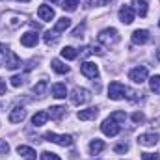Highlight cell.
Returning <instances> with one entry per match:
<instances>
[{
	"instance_id": "obj_1",
	"label": "cell",
	"mask_w": 160,
	"mask_h": 160,
	"mask_svg": "<svg viewBox=\"0 0 160 160\" xmlns=\"http://www.w3.org/2000/svg\"><path fill=\"white\" fill-rule=\"evenodd\" d=\"M45 138H47V142L58 143V145H62V147H69V145H73V138H71L69 134H56V132H47V134H45Z\"/></svg>"
},
{
	"instance_id": "obj_2",
	"label": "cell",
	"mask_w": 160,
	"mask_h": 160,
	"mask_svg": "<svg viewBox=\"0 0 160 160\" xmlns=\"http://www.w3.org/2000/svg\"><path fill=\"white\" fill-rule=\"evenodd\" d=\"M99 41H101L102 45H106V47L116 45V43L119 41V34H118L116 28H106V30H102V32L99 34Z\"/></svg>"
},
{
	"instance_id": "obj_3",
	"label": "cell",
	"mask_w": 160,
	"mask_h": 160,
	"mask_svg": "<svg viewBox=\"0 0 160 160\" xmlns=\"http://www.w3.org/2000/svg\"><path fill=\"white\" fill-rule=\"evenodd\" d=\"M125 93H127V88L118 82V80H114V82H110V86H108V97L112 99V101H119L125 97Z\"/></svg>"
},
{
	"instance_id": "obj_4",
	"label": "cell",
	"mask_w": 160,
	"mask_h": 160,
	"mask_svg": "<svg viewBox=\"0 0 160 160\" xmlns=\"http://www.w3.org/2000/svg\"><path fill=\"white\" fill-rule=\"evenodd\" d=\"M89 99H91V93L88 89H84V88H75L73 93H71V102L77 104V106L78 104H86Z\"/></svg>"
},
{
	"instance_id": "obj_5",
	"label": "cell",
	"mask_w": 160,
	"mask_h": 160,
	"mask_svg": "<svg viewBox=\"0 0 160 160\" xmlns=\"http://www.w3.org/2000/svg\"><path fill=\"white\" fill-rule=\"evenodd\" d=\"M101 130H102L106 136H110V138H112V136H118V134H119L121 127H119V123H116L114 119H110V118H108V119L102 121V125H101Z\"/></svg>"
},
{
	"instance_id": "obj_6",
	"label": "cell",
	"mask_w": 160,
	"mask_h": 160,
	"mask_svg": "<svg viewBox=\"0 0 160 160\" xmlns=\"http://www.w3.org/2000/svg\"><path fill=\"white\" fill-rule=\"evenodd\" d=\"M80 71H82V75L84 77H88V78H99V67L93 63V62H84L82 65H80Z\"/></svg>"
},
{
	"instance_id": "obj_7",
	"label": "cell",
	"mask_w": 160,
	"mask_h": 160,
	"mask_svg": "<svg viewBox=\"0 0 160 160\" xmlns=\"http://www.w3.org/2000/svg\"><path fill=\"white\" fill-rule=\"evenodd\" d=\"M128 78L132 80L134 84H142L147 80V67H134L130 73H128Z\"/></svg>"
},
{
	"instance_id": "obj_8",
	"label": "cell",
	"mask_w": 160,
	"mask_h": 160,
	"mask_svg": "<svg viewBox=\"0 0 160 160\" xmlns=\"http://www.w3.org/2000/svg\"><path fill=\"white\" fill-rule=\"evenodd\" d=\"M6 67H8V69H19V67H21V58H19L11 48L6 52Z\"/></svg>"
},
{
	"instance_id": "obj_9",
	"label": "cell",
	"mask_w": 160,
	"mask_h": 160,
	"mask_svg": "<svg viewBox=\"0 0 160 160\" xmlns=\"http://www.w3.org/2000/svg\"><path fill=\"white\" fill-rule=\"evenodd\" d=\"M138 142H140L142 145H145V147H153V145H157V142H158V134H155V132H145V134H142V136L138 138Z\"/></svg>"
},
{
	"instance_id": "obj_10",
	"label": "cell",
	"mask_w": 160,
	"mask_h": 160,
	"mask_svg": "<svg viewBox=\"0 0 160 160\" xmlns=\"http://www.w3.org/2000/svg\"><path fill=\"white\" fill-rule=\"evenodd\" d=\"M119 21L123 24H130L134 21V9L130 6H123L119 9Z\"/></svg>"
},
{
	"instance_id": "obj_11",
	"label": "cell",
	"mask_w": 160,
	"mask_h": 160,
	"mask_svg": "<svg viewBox=\"0 0 160 160\" xmlns=\"http://www.w3.org/2000/svg\"><path fill=\"white\" fill-rule=\"evenodd\" d=\"M38 17L41 21H52L54 19V9L50 6H47V4H41L39 9H38Z\"/></svg>"
},
{
	"instance_id": "obj_12",
	"label": "cell",
	"mask_w": 160,
	"mask_h": 160,
	"mask_svg": "<svg viewBox=\"0 0 160 160\" xmlns=\"http://www.w3.org/2000/svg\"><path fill=\"white\" fill-rule=\"evenodd\" d=\"M149 41V32L147 30H134L132 32V43L134 45H145Z\"/></svg>"
},
{
	"instance_id": "obj_13",
	"label": "cell",
	"mask_w": 160,
	"mask_h": 160,
	"mask_svg": "<svg viewBox=\"0 0 160 160\" xmlns=\"http://www.w3.org/2000/svg\"><path fill=\"white\" fill-rule=\"evenodd\" d=\"M38 41H39V38L36 32H26L21 36V45H24V47H36Z\"/></svg>"
},
{
	"instance_id": "obj_14",
	"label": "cell",
	"mask_w": 160,
	"mask_h": 160,
	"mask_svg": "<svg viewBox=\"0 0 160 160\" xmlns=\"http://www.w3.org/2000/svg\"><path fill=\"white\" fill-rule=\"evenodd\" d=\"M99 116V108L91 106V108H86V110H80L78 112V119L80 121H89V119H95Z\"/></svg>"
},
{
	"instance_id": "obj_15",
	"label": "cell",
	"mask_w": 160,
	"mask_h": 160,
	"mask_svg": "<svg viewBox=\"0 0 160 160\" xmlns=\"http://www.w3.org/2000/svg\"><path fill=\"white\" fill-rule=\"evenodd\" d=\"M24 118H26V110H24L22 106H15V108L11 110V114H9V121H11V123H21Z\"/></svg>"
},
{
	"instance_id": "obj_16",
	"label": "cell",
	"mask_w": 160,
	"mask_h": 160,
	"mask_svg": "<svg viewBox=\"0 0 160 160\" xmlns=\"http://www.w3.org/2000/svg\"><path fill=\"white\" fill-rule=\"evenodd\" d=\"M17 153L24 160H36V151L32 147H28V145H19L17 147Z\"/></svg>"
},
{
	"instance_id": "obj_17",
	"label": "cell",
	"mask_w": 160,
	"mask_h": 160,
	"mask_svg": "<svg viewBox=\"0 0 160 160\" xmlns=\"http://www.w3.org/2000/svg\"><path fill=\"white\" fill-rule=\"evenodd\" d=\"M65 116V106H50L48 108V118L54 121H60Z\"/></svg>"
},
{
	"instance_id": "obj_18",
	"label": "cell",
	"mask_w": 160,
	"mask_h": 160,
	"mask_svg": "<svg viewBox=\"0 0 160 160\" xmlns=\"http://www.w3.org/2000/svg\"><path fill=\"white\" fill-rule=\"evenodd\" d=\"M132 9L140 15V17H145L147 15V0H132Z\"/></svg>"
},
{
	"instance_id": "obj_19",
	"label": "cell",
	"mask_w": 160,
	"mask_h": 160,
	"mask_svg": "<svg viewBox=\"0 0 160 160\" xmlns=\"http://www.w3.org/2000/svg\"><path fill=\"white\" fill-rule=\"evenodd\" d=\"M104 142L102 140H99V138H95V140H91V143H89V153L91 155H99V153H102L104 151Z\"/></svg>"
},
{
	"instance_id": "obj_20",
	"label": "cell",
	"mask_w": 160,
	"mask_h": 160,
	"mask_svg": "<svg viewBox=\"0 0 160 160\" xmlns=\"http://www.w3.org/2000/svg\"><path fill=\"white\" fill-rule=\"evenodd\" d=\"M50 91H52V97H56V99H65V95H67L65 84H54Z\"/></svg>"
},
{
	"instance_id": "obj_21",
	"label": "cell",
	"mask_w": 160,
	"mask_h": 160,
	"mask_svg": "<svg viewBox=\"0 0 160 160\" xmlns=\"http://www.w3.org/2000/svg\"><path fill=\"white\" fill-rule=\"evenodd\" d=\"M48 119V112H38V114H34V118H32V125L34 127H43L45 123Z\"/></svg>"
},
{
	"instance_id": "obj_22",
	"label": "cell",
	"mask_w": 160,
	"mask_h": 160,
	"mask_svg": "<svg viewBox=\"0 0 160 160\" xmlns=\"http://www.w3.org/2000/svg\"><path fill=\"white\" fill-rule=\"evenodd\" d=\"M69 26H71V19H67V17H62V19H58V21H56V24H54V30L60 34V32H65Z\"/></svg>"
},
{
	"instance_id": "obj_23",
	"label": "cell",
	"mask_w": 160,
	"mask_h": 160,
	"mask_svg": "<svg viewBox=\"0 0 160 160\" xmlns=\"http://www.w3.org/2000/svg\"><path fill=\"white\" fill-rule=\"evenodd\" d=\"M50 65H52V69H54L58 75H65V73H69V65H65V63L60 62V60H52Z\"/></svg>"
},
{
	"instance_id": "obj_24",
	"label": "cell",
	"mask_w": 160,
	"mask_h": 160,
	"mask_svg": "<svg viewBox=\"0 0 160 160\" xmlns=\"http://www.w3.org/2000/svg\"><path fill=\"white\" fill-rule=\"evenodd\" d=\"M62 56H63L65 60H75V58L78 56V52H77L73 47H63V48H62Z\"/></svg>"
},
{
	"instance_id": "obj_25",
	"label": "cell",
	"mask_w": 160,
	"mask_h": 160,
	"mask_svg": "<svg viewBox=\"0 0 160 160\" xmlns=\"http://www.w3.org/2000/svg\"><path fill=\"white\" fill-rule=\"evenodd\" d=\"M58 38H60V36H58L56 30H52V32H50V30L45 32V43H47V45H56V43H58Z\"/></svg>"
},
{
	"instance_id": "obj_26",
	"label": "cell",
	"mask_w": 160,
	"mask_h": 160,
	"mask_svg": "<svg viewBox=\"0 0 160 160\" xmlns=\"http://www.w3.org/2000/svg\"><path fill=\"white\" fill-rule=\"evenodd\" d=\"M47 88H48V84H47V80H39V82H38V84H36V86H34V89H32V91H34V93H36V95H45V91H47Z\"/></svg>"
},
{
	"instance_id": "obj_27",
	"label": "cell",
	"mask_w": 160,
	"mask_h": 160,
	"mask_svg": "<svg viewBox=\"0 0 160 160\" xmlns=\"http://www.w3.org/2000/svg\"><path fill=\"white\" fill-rule=\"evenodd\" d=\"M78 4H80V0H63V2H62V8H63L65 11H75Z\"/></svg>"
},
{
	"instance_id": "obj_28",
	"label": "cell",
	"mask_w": 160,
	"mask_h": 160,
	"mask_svg": "<svg viewBox=\"0 0 160 160\" xmlns=\"http://www.w3.org/2000/svg\"><path fill=\"white\" fill-rule=\"evenodd\" d=\"M149 86H151V91H155V93H160V75H155V77H151V80H149Z\"/></svg>"
},
{
	"instance_id": "obj_29",
	"label": "cell",
	"mask_w": 160,
	"mask_h": 160,
	"mask_svg": "<svg viewBox=\"0 0 160 160\" xmlns=\"http://www.w3.org/2000/svg\"><path fill=\"white\" fill-rule=\"evenodd\" d=\"M110 119H114L116 123H123V121L127 119V116H125V112H121V110H116L114 114H110Z\"/></svg>"
},
{
	"instance_id": "obj_30",
	"label": "cell",
	"mask_w": 160,
	"mask_h": 160,
	"mask_svg": "<svg viewBox=\"0 0 160 160\" xmlns=\"http://www.w3.org/2000/svg\"><path fill=\"white\" fill-rule=\"evenodd\" d=\"M41 160H62L56 153H48V151H45V153H41Z\"/></svg>"
},
{
	"instance_id": "obj_31",
	"label": "cell",
	"mask_w": 160,
	"mask_h": 160,
	"mask_svg": "<svg viewBox=\"0 0 160 160\" xmlns=\"http://www.w3.org/2000/svg\"><path fill=\"white\" fill-rule=\"evenodd\" d=\"M8 153H9L8 142H6V140H0V157H4V155H8Z\"/></svg>"
},
{
	"instance_id": "obj_32",
	"label": "cell",
	"mask_w": 160,
	"mask_h": 160,
	"mask_svg": "<svg viewBox=\"0 0 160 160\" xmlns=\"http://www.w3.org/2000/svg\"><path fill=\"white\" fill-rule=\"evenodd\" d=\"M114 151H116L118 155H123V153H127V151H128V145H127V143H118V145L114 147Z\"/></svg>"
},
{
	"instance_id": "obj_33",
	"label": "cell",
	"mask_w": 160,
	"mask_h": 160,
	"mask_svg": "<svg viewBox=\"0 0 160 160\" xmlns=\"http://www.w3.org/2000/svg\"><path fill=\"white\" fill-rule=\"evenodd\" d=\"M142 160H160V155L158 153H143Z\"/></svg>"
},
{
	"instance_id": "obj_34",
	"label": "cell",
	"mask_w": 160,
	"mask_h": 160,
	"mask_svg": "<svg viewBox=\"0 0 160 160\" xmlns=\"http://www.w3.org/2000/svg\"><path fill=\"white\" fill-rule=\"evenodd\" d=\"M22 82H24V78H22L21 75H15V77H11V86H13V88H19Z\"/></svg>"
},
{
	"instance_id": "obj_35",
	"label": "cell",
	"mask_w": 160,
	"mask_h": 160,
	"mask_svg": "<svg viewBox=\"0 0 160 160\" xmlns=\"http://www.w3.org/2000/svg\"><path fill=\"white\" fill-rule=\"evenodd\" d=\"M84 28H86V24H84V22H82V24H80V26H77V28H75V30H73V34H71V36H73V38H80V34H82V32H84Z\"/></svg>"
},
{
	"instance_id": "obj_36",
	"label": "cell",
	"mask_w": 160,
	"mask_h": 160,
	"mask_svg": "<svg viewBox=\"0 0 160 160\" xmlns=\"http://www.w3.org/2000/svg\"><path fill=\"white\" fill-rule=\"evenodd\" d=\"M143 119H145V116H143L142 112H136V114H132V121H134V123H142Z\"/></svg>"
},
{
	"instance_id": "obj_37",
	"label": "cell",
	"mask_w": 160,
	"mask_h": 160,
	"mask_svg": "<svg viewBox=\"0 0 160 160\" xmlns=\"http://www.w3.org/2000/svg\"><path fill=\"white\" fill-rule=\"evenodd\" d=\"M0 95H6V82L0 78Z\"/></svg>"
},
{
	"instance_id": "obj_38",
	"label": "cell",
	"mask_w": 160,
	"mask_h": 160,
	"mask_svg": "<svg viewBox=\"0 0 160 160\" xmlns=\"http://www.w3.org/2000/svg\"><path fill=\"white\" fill-rule=\"evenodd\" d=\"M8 50H9V47H8V45H4V43H0V54H6Z\"/></svg>"
},
{
	"instance_id": "obj_39",
	"label": "cell",
	"mask_w": 160,
	"mask_h": 160,
	"mask_svg": "<svg viewBox=\"0 0 160 160\" xmlns=\"http://www.w3.org/2000/svg\"><path fill=\"white\" fill-rule=\"evenodd\" d=\"M110 2H112V0H97L99 6H106V4H110Z\"/></svg>"
},
{
	"instance_id": "obj_40",
	"label": "cell",
	"mask_w": 160,
	"mask_h": 160,
	"mask_svg": "<svg viewBox=\"0 0 160 160\" xmlns=\"http://www.w3.org/2000/svg\"><path fill=\"white\" fill-rule=\"evenodd\" d=\"M157 58H158V60H160V48H158V50H157Z\"/></svg>"
},
{
	"instance_id": "obj_41",
	"label": "cell",
	"mask_w": 160,
	"mask_h": 160,
	"mask_svg": "<svg viewBox=\"0 0 160 160\" xmlns=\"http://www.w3.org/2000/svg\"><path fill=\"white\" fill-rule=\"evenodd\" d=\"M19 2H30V0H19Z\"/></svg>"
},
{
	"instance_id": "obj_42",
	"label": "cell",
	"mask_w": 160,
	"mask_h": 160,
	"mask_svg": "<svg viewBox=\"0 0 160 160\" xmlns=\"http://www.w3.org/2000/svg\"><path fill=\"white\" fill-rule=\"evenodd\" d=\"M50 2H58V0H50Z\"/></svg>"
}]
</instances>
